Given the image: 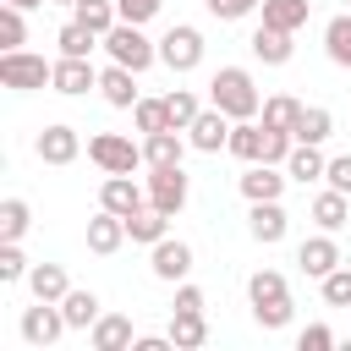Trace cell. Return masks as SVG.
Returning a JSON list of instances; mask_svg holds the SVG:
<instances>
[{
    "label": "cell",
    "mask_w": 351,
    "mask_h": 351,
    "mask_svg": "<svg viewBox=\"0 0 351 351\" xmlns=\"http://www.w3.org/2000/svg\"><path fill=\"white\" fill-rule=\"evenodd\" d=\"M55 44H60V55H93V44H104V38H99L93 27H82V22L71 16V22H66V27L55 33Z\"/></svg>",
    "instance_id": "obj_35"
},
{
    "label": "cell",
    "mask_w": 351,
    "mask_h": 351,
    "mask_svg": "<svg viewBox=\"0 0 351 351\" xmlns=\"http://www.w3.org/2000/svg\"><path fill=\"white\" fill-rule=\"evenodd\" d=\"M285 181H291L285 165H263V159H258V165H247V176H241V197H247V203H269V197L285 192Z\"/></svg>",
    "instance_id": "obj_15"
},
{
    "label": "cell",
    "mask_w": 351,
    "mask_h": 351,
    "mask_svg": "<svg viewBox=\"0 0 351 351\" xmlns=\"http://www.w3.org/2000/svg\"><path fill=\"white\" fill-rule=\"evenodd\" d=\"M296 148V132H280V126H263V165H285Z\"/></svg>",
    "instance_id": "obj_40"
},
{
    "label": "cell",
    "mask_w": 351,
    "mask_h": 351,
    "mask_svg": "<svg viewBox=\"0 0 351 351\" xmlns=\"http://www.w3.org/2000/svg\"><path fill=\"white\" fill-rule=\"evenodd\" d=\"M285 230H291V219H285L280 197H269V203H252V214H247V236H252V241L274 247V241H285Z\"/></svg>",
    "instance_id": "obj_16"
},
{
    "label": "cell",
    "mask_w": 351,
    "mask_h": 351,
    "mask_svg": "<svg viewBox=\"0 0 351 351\" xmlns=\"http://www.w3.org/2000/svg\"><path fill=\"white\" fill-rule=\"evenodd\" d=\"M181 154H186V143H181V132H176V126H165V132H148V137H143V165H181Z\"/></svg>",
    "instance_id": "obj_24"
},
{
    "label": "cell",
    "mask_w": 351,
    "mask_h": 351,
    "mask_svg": "<svg viewBox=\"0 0 351 351\" xmlns=\"http://www.w3.org/2000/svg\"><path fill=\"white\" fill-rule=\"evenodd\" d=\"M170 313H203V291L181 280V285H176V302H170Z\"/></svg>",
    "instance_id": "obj_46"
},
{
    "label": "cell",
    "mask_w": 351,
    "mask_h": 351,
    "mask_svg": "<svg viewBox=\"0 0 351 351\" xmlns=\"http://www.w3.org/2000/svg\"><path fill=\"white\" fill-rule=\"evenodd\" d=\"M16 329H22V340H27V346H38V351H44V346H55L71 324H66L60 302H38V307H22V324H16Z\"/></svg>",
    "instance_id": "obj_8"
},
{
    "label": "cell",
    "mask_w": 351,
    "mask_h": 351,
    "mask_svg": "<svg viewBox=\"0 0 351 351\" xmlns=\"http://www.w3.org/2000/svg\"><path fill=\"white\" fill-rule=\"evenodd\" d=\"M186 192H192V181H186V170L181 165H148V203L159 208V214H181L186 208Z\"/></svg>",
    "instance_id": "obj_6"
},
{
    "label": "cell",
    "mask_w": 351,
    "mask_h": 351,
    "mask_svg": "<svg viewBox=\"0 0 351 351\" xmlns=\"http://www.w3.org/2000/svg\"><path fill=\"white\" fill-rule=\"evenodd\" d=\"M60 313H66L71 329H93V324H99V296H93V291H66V296H60Z\"/></svg>",
    "instance_id": "obj_31"
},
{
    "label": "cell",
    "mask_w": 351,
    "mask_h": 351,
    "mask_svg": "<svg viewBox=\"0 0 351 351\" xmlns=\"http://www.w3.org/2000/svg\"><path fill=\"white\" fill-rule=\"evenodd\" d=\"M208 104L225 110L230 121H252L263 110V93H258V82H252L247 66H219L214 82H208Z\"/></svg>",
    "instance_id": "obj_1"
},
{
    "label": "cell",
    "mask_w": 351,
    "mask_h": 351,
    "mask_svg": "<svg viewBox=\"0 0 351 351\" xmlns=\"http://www.w3.org/2000/svg\"><path fill=\"white\" fill-rule=\"evenodd\" d=\"M346 219H351V197H346V192L329 186V192L313 197V225H318V230H340Z\"/></svg>",
    "instance_id": "obj_26"
},
{
    "label": "cell",
    "mask_w": 351,
    "mask_h": 351,
    "mask_svg": "<svg viewBox=\"0 0 351 351\" xmlns=\"http://www.w3.org/2000/svg\"><path fill=\"white\" fill-rule=\"evenodd\" d=\"M241 165H258L263 159V121H230V143H225Z\"/></svg>",
    "instance_id": "obj_23"
},
{
    "label": "cell",
    "mask_w": 351,
    "mask_h": 351,
    "mask_svg": "<svg viewBox=\"0 0 351 351\" xmlns=\"http://www.w3.org/2000/svg\"><path fill=\"white\" fill-rule=\"evenodd\" d=\"M27 258H22V247L16 241H0V285H16V280H27Z\"/></svg>",
    "instance_id": "obj_41"
},
{
    "label": "cell",
    "mask_w": 351,
    "mask_h": 351,
    "mask_svg": "<svg viewBox=\"0 0 351 351\" xmlns=\"http://www.w3.org/2000/svg\"><path fill=\"white\" fill-rule=\"evenodd\" d=\"M55 93H66V99H77V93H88V88H99V71H93V60L88 55H60L55 60V82H49Z\"/></svg>",
    "instance_id": "obj_11"
},
{
    "label": "cell",
    "mask_w": 351,
    "mask_h": 351,
    "mask_svg": "<svg viewBox=\"0 0 351 351\" xmlns=\"http://www.w3.org/2000/svg\"><path fill=\"white\" fill-rule=\"evenodd\" d=\"M247 49H252L263 66H285V60H291V33H280V27H263V22H258V33L247 38Z\"/></svg>",
    "instance_id": "obj_22"
},
{
    "label": "cell",
    "mask_w": 351,
    "mask_h": 351,
    "mask_svg": "<svg viewBox=\"0 0 351 351\" xmlns=\"http://www.w3.org/2000/svg\"><path fill=\"white\" fill-rule=\"evenodd\" d=\"M258 11H263V27L296 33V27H307V16H313V0H263Z\"/></svg>",
    "instance_id": "obj_20"
},
{
    "label": "cell",
    "mask_w": 351,
    "mask_h": 351,
    "mask_svg": "<svg viewBox=\"0 0 351 351\" xmlns=\"http://www.w3.org/2000/svg\"><path fill=\"white\" fill-rule=\"evenodd\" d=\"M27 291H33V302H60L71 291V280H66L60 263H33L27 269Z\"/></svg>",
    "instance_id": "obj_21"
},
{
    "label": "cell",
    "mask_w": 351,
    "mask_h": 351,
    "mask_svg": "<svg viewBox=\"0 0 351 351\" xmlns=\"http://www.w3.org/2000/svg\"><path fill=\"white\" fill-rule=\"evenodd\" d=\"M324 181H329L335 192H346V197H351V154H340V159H329V170H324Z\"/></svg>",
    "instance_id": "obj_45"
},
{
    "label": "cell",
    "mask_w": 351,
    "mask_h": 351,
    "mask_svg": "<svg viewBox=\"0 0 351 351\" xmlns=\"http://www.w3.org/2000/svg\"><path fill=\"white\" fill-rule=\"evenodd\" d=\"M329 132H335V115L324 104H307L296 121V143H329Z\"/></svg>",
    "instance_id": "obj_34"
},
{
    "label": "cell",
    "mask_w": 351,
    "mask_h": 351,
    "mask_svg": "<svg viewBox=\"0 0 351 351\" xmlns=\"http://www.w3.org/2000/svg\"><path fill=\"white\" fill-rule=\"evenodd\" d=\"M27 225H33L27 197H5V203H0V241H22V236H27Z\"/></svg>",
    "instance_id": "obj_32"
},
{
    "label": "cell",
    "mask_w": 351,
    "mask_h": 351,
    "mask_svg": "<svg viewBox=\"0 0 351 351\" xmlns=\"http://www.w3.org/2000/svg\"><path fill=\"white\" fill-rule=\"evenodd\" d=\"M38 159L44 165H71L77 154H82V137H77V126H66V121H55V126H44L38 132Z\"/></svg>",
    "instance_id": "obj_13"
},
{
    "label": "cell",
    "mask_w": 351,
    "mask_h": 351,
    "mask_svg": "<svg viewBox=\"0 0 351 351\" xmlns=\"http://www.w3.org/2000/svg\"><path fill=\"white\" fill-rule=\"evenodd\" d=\"M132 121H137V132L148 137V132H165V126H170V110H165V99H137V104H132Z\"/></svg>",
    "instance_id": "obj_37"
},
{
    "label": "cell",
    "mask_w": 351,
    "mask_h": 351,
    "mask_svg": "<svg viewBox=\"0 0 351 351\" xmlns=\"http://www.w3.org/2000/svg\"><path fill=\"white\" fill-rule=\"evenodd\" d=\"M88 335H93V351H132V340H137L126 313H99V324Z\"/></svg>",
    "instance_id": "obj_19"
},
{
    "label": "cell",
    "mask_w": 351,
    "mask_h": 351,
    "mask_svg": "<svg viewBox=\"0 0 351 351\" xmlns=\"http://www.w3.org/2000/svg\"><path fill=\"white\" fill-rule=\"evenodd\" d=\"M104 49H110L115 66H132V71H148V66L159 60V44L143 38V22H115V27L104 33Z\"/></svg>",
    "instance_id": "obj_3"
},
{
    "label": "cell",
    "mask_w": 351,
    "mask_h": 351,
    "mask_svg": "<svg viewBox=\"0 0 351 351\" xmlns=\"http://www.w3.org/2000/svg\"><path fill=\"white\" fill-rule=\"evenodd\" d=\"M71 16H77L82 27H93V33L104 38V33H110V27L121 22V5H115V0H77V5H71Z\"/></svg>",
    "instance_id": "obj_29"
},
{
    "label": "cell",
    "mask_w": 351,
    "mask_h": 351,
    "mask_svg": "<svg viewBox=\"0 0 351 351\" xmlns=\"http://www.w3.org/2000/svg\"><path fill=\"white\" fill-rule=\"evenodd\" d=\"M99 93H104V104H115V110H132V104L143 99V93H137V71H132V66H115V60L99 71Z\"/></svg>",
    "instance_id": "obj_17"
},
{
    "label": "cell",
    "mask_w": 351,
    "mask_h": 351,
    "mask_svg": "<svg viewBox=\"0 0 351 351\" xmlns=\"http://www.w3.org/2000/svg\"><path fill=\"white\" fill-rule=\"evenodd\" d=\"M329 346H335V329L329 324H307L296 335V351H329Z\"/></svg>",
    "instance_id": "obj_43"
},
{
    "label": "cell",
    "mask_w": 351,
    "mask_h": 351,
    "mask_svg": "<svg viewBox=\"0 0 351 351\" xmlns=\"http://www.w3.org/2000/svg\"><path fill=\"white\" fill-rule=\"evenodd\" d=\"M302 110H307V104H296L291 93H269L258 115H263V126H280V132H296V121H302Z\"/></svg>",
    "instance_id": "obj_30"
},
{
    "label": "cell",
    "mask_w": 351,
    "mask_h": 351,
    "mask_svg": "<svg viewBox=\"0 0 351 351\" xmlns=\"http://www.w3.org/2000/svg\"><path fill=\"white\" fill-rule=\"evenodd\" d=\"M55 5H77V0H55Z\"/></svg>",
    "instance_id": "obj_48"
},
{
    "label": "cell",
    "mask_w": 351,
    "mask_h": 351,
    "mask_svg": "<svg viewBox=\"0 0 351 351\" xmlns=\"http://www.w3.org/2000/svg\"><path fill=\"white\" fill-rule=\"evenodd\" d=\"M121 5V22H154L165 0H115Z\"/></svg>",
    "instance_id": "obj_44"
},
{
    "label": "cell",
    "mask_w": 351,
    "mask_h": 351,
    "mask_svg": "<svg viewBox=\"0 0 351 351\" xmlns=\"http://www.w3.org/2000/svg\"><path fill=\"white\" fill-rule=\"evenodd\" d=\"M0 82H5V88H16V93L49 88V82H55V60L27 55V49H5V55H0Z\"/></svg>",
    "instance_id": "obj_4"
},
{
    "label": "cell",
    "mask_w": 351,
    "mask_h": 351,
    "mask_svg": "<svg viewBox=\"0 0 351 351\" xmlns=\"http://www.w3.org/2000/svg\"><path fill=\"white\" fill-rule=\"evenodd\" d=\"M208 5V16H219V22H241V16H252L263 0H203Z\"/></svg>",
    "instance_id": "obj_42"
},
{
    "label": "cell",
    "mask_w": 351,
    "mask_h": 351,
    "mask_svg": "<svg viewBox=\"0 0 351 351\" xmlns=\"http://www.w3.org/2000/svg\"><path fill=\"white\" fill-rule=\"evenodd\" d=\"M5 5H22V11H33V5H44V0H5Z\"/></svg>",
    "instance_id": "obj_47"
},
{
    "label": "cell",
    "mask_w": 351,
    "mask_h": 351,
    "mask_svg": "<svg viewBox=\"0 0 351 351\" xmlns=\"http://www.w3.org/2000/svg\"><path fill=\"white\" fill-rule=\"evenodd\" d=\"M88 159H93L104 176H132V170L143 165V148H137L132 137H121V132H99V137H88Z\"/></svg>",
    "instance_id": "obj_5"
},
{
    "label": "cell",
    "mask_w": 351,
    "mask_h": 351,
    "mask_svg": "<svg viewBox=\"0 0 351 351\" xmlns=\"http://www.w3.org/2000/svg\"><path fill=\"white\" fill-rule=\"evenodd\" d=\"M186 143H192L197 154H219V148L230 143V115L208 104V110H203V115H197V121L186 126Z\"/></svg>",
    "instance_id": "obj_12"
},
{
    "label": "cell",
    "mask_w": 351,
    "mask_h": 351,
    "mask_svg": "<svg viewBox=\"0 0 351 351\" xmlns=\"http://www.w3.org/2000/svg\"><path fill=\"white\" fill-rule=\"evenodd\" d=\"M148 269H154V280H165V285H181L186 274H192V247L186 241H154V258H148Z\"/></svg>",
    "instance_id": "obj_10"
},
{
    "label": "cell",
    "mask_w": 351,
    "mask_h": 351,
    "mask_svg": "<svg viewBox=\"0 0 351 351\" xmlns=\"http://www.w3.org/2000/svg\"><path fill=\"white\" fill-rule=\"evenodd\" d=\"M170 340H176V351L208 346V318L203 313H170Z\"/></svg>",
    "instance_id": "obj_27"
},
{
    "label": "cell",
    "mask_w": 351,
    "mask_h": 351,
    "mask_svg": "<svg viewBox=\"0 0 351 351\" xmlns=\"http://www.w3.org/2000/svg\"><path fill=\"white\" fill-rule=\"evenodd\" d=\"M159 60H165L170 71H197V66H203V33H197L192 22H176V27L159 38Z\"/></svg>",
    "instance_id": "obj_7"
},
{
    "label": "cell",
    "mask_w": 351,
    "mask_h": 351,
    "mask_svg": "<svg viewBox=\"0 0 351 351\" xmlns=\"http://www.w3.org/2000/svg\"><path fill=\"white\" fill-rule=\"evenodd\" d=\"M247 302H252V318L263 329H285L291 324V285H285L280 269H258L247 280Z\"/></svg>",
    "instance_id": "obj_2"
},
{
    "label": "cell",
    "mask_w": 351,
    "mask_h": 351,
    "mask_svg": "<svg viewBox=\"0 0 351 351\" xmlns=\"http://www.w3.org/2000/svg\"><path fill=\"white\" fill-rule=\"evenodd\" d=\"M296 263H302V274H313V280H324L329 269H340V247H335V230H318V236H307V241L296 247Z\"/></svg>",
    "instance_id": "obj_14"
},
{
    "label": "cell",
    "mask_w": 351,
    "mask_h": 351,
    "mask_svg": "<svg viewBox=\"0 0 351 351\" xmlns=\"http://www.w3.org/2000/svg\"><path fill=\"white\" fill-rule=\"evenodd\" d=\"M99 208L132 219L137 208H148V186H137L132 176H104V186H99Z\"/></svg>",
    "instance_id": "obj_9"
},
{
    "label": "cell",
    "mask_w": 351,
    "mask_h": 351,
    "mask_svg": "<svg viewBox=\"0 0 351 351\" xmlns=\"http://www.w3.org/2000/svg\"><path fill=\"white\" fill-rule=\"evenodd\" d=\"M165 110H170V126H176V132H186V126L203 115V104H197L192 88H170V93H165Z\"/></svg>",
    "instance_id": "obj_33"
},
{
    "label": "cell",
    "mask_w": 351,
    "mask_h": 351,
    "mask_svg": "<svg viewBox=\"0 0 351 351\" xmlns=\"http://www.w3.org/2000/svg\"><path fill=\"white\" fill-rule=\"evenodd\" d=\"M121 241H126V219L110 214V208H99V214L88 219V252L110 258V252H121Z\"/></svg>",
    "instance_id": "obj_18"
},
{
    "label": "cell",
    "mask_w": 351,
    "mask_h": 351,
    "mask_svg": "<svg viewBox=\"0 0 351 351\" xmlns=\"http://www.w3.org/2000/svg\"><path fill=\"white\" fill-rule=\"evenodd\" d=\"M318 285H324V302H329V307H351V263L329 269Z\"/></svg>",
    "instance_id": "obj_39"
},
{
    "label": "cell",
    "mask_w": 351,
    "mask_h": 351,
    "mask_svg": "<svg viewBox=\"0 0 351 351\" xmlns=\"http://www.w3.org/2000/svg\"><path fill=\"white\" fill-rule=\"evenodd\" d=\"M324 170H329V159L318 154V143H296L291 159H285V176L302 181V186H307V181H324Z\"/></svg>",
    "instance_id": "obj_25"
},
{
    "label": "cell",
    "mask_w": 351,
    "mask_h": 351,
    "mask_svg": "<svg viewBox=\"0 0 351 351\" xmlns=\"http://www.w3.org/2000/svg\"><path fill=\"white\" fill-rule=\"evenodd\" d=\"M165 230H170V214H159L154 203H148V208H137V214L126 219V236H132V241H143V247L165 241Z\"/></svg>",
    "instance_id": "obj_28"
},
{
    "label": "cell",
    "mask_w": 351,
    "mask_h": 351,
    "mask_svg": "<svg viewBox=\"0 0 351 351\" xmlns=\"http://www.w3.org/2000/svg\"><path fill=\"white\" fill-rule=\"evenodd\" d=\"M324 49H329V60H335V66H351V11H346V16H335V22L324 27Z\"/></svg>",
    "instance_id": "obj_36"
},
{
    "label": "cell",
    "mask_w": 351,
    "mask_h": 351,
    "mask_svg": "<svg viewBox=\"0 0 351 351\" xmlns=\"http://www.w3.org/2000/svg\"><path fill=\"white\" fill-rule=\"evenodd\" d=\"M22 38H27L22 5H5V0H0V44H5V49H22Z\"/></svg>",
    "instance_id": "obj_38"
}]
</instances>
